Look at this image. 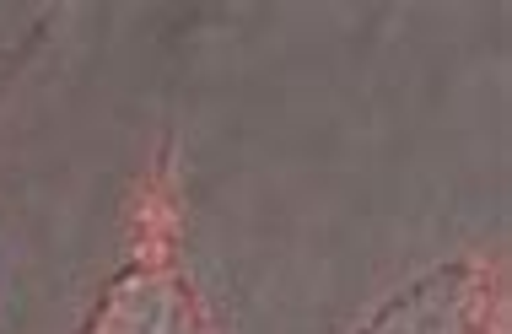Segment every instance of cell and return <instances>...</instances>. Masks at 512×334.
I'll return each mask as SVG.
<instances>
[{
  "label": "cell",
  "instance_id": "6da1fadb",
  "mask_svg": "<svg viewBox=\"0 0 512 334\" xmlns=\"http://www.w3.org/2000/svg\"><path fill=\"white\" fill-rule=\"evenodd\" d=\"M157 200L146 205L141 248L135 264L98 297L81 334H216L211 308L173 259V200H168V167L151 184Z\"/></svg>",
  "mask_w": 512,
  "mask_h": 334
},
{
  "label": "cell",
  "instance_id": "7a4b0ae2",
  "mask_svg": "<svg viewBox=\"0 0 512 334\" xmlns=\"http://www.w3.org/2000/svg\"><path fill=\"white\" fill-rule=\"evenodd\" d=\"M496 329H502V286L486 264L464 259L421 275L394 302H383L362 334H496Z\"/></svg>",
  "mask_w": 512,
  "mask_h": 334
}]
</instances>
